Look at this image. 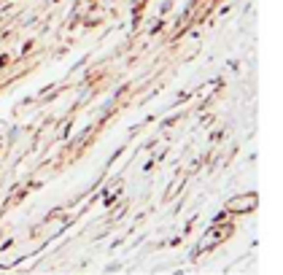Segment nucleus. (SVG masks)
I'll return each instance as SVG.
<instances>
[{"label":"nucleus","mask_w":283,"mask_h":275,"mask_svg":"<svg viewBox=\"0 0 283 275\" xmlns=\"http://www.w3.org/2000/svg\"><path fill=\"white\" fill-rule=\"evenodd\" d=\"M5 65V57H0V68H3Z\"/></svg>","instance_id":"obj_2"},{"label":"nucleus","mask_w":283,"mask_h":275,"mask_svg":"<svg viewBox=\"0 0 283 275\" xmlns=\"http://www.w3.org/2000/svg\"><path fill=\"white\" fill-rule=\"evenodd\" d=\"M256 205H259L256 192L238 194V197H232L227 203V213H251V210H256Z\"/></svg>","instance_id":"obj_1"}]
</instances>
